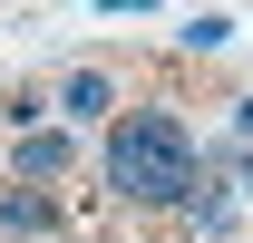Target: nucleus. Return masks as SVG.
Returning <instances> with one entry per match:
<instances>
[{
	"label": "nucleus",
	"mask_w": 253,
	"mask_h": 243,
	"mask_svg": "<svg viewBox=\"0 0 253 243\" xmlns=\"http://www.w3.org/2000/svg\"><path fill=\"white\" fill-rule=\"evenodd\" d=\"M68 165H78L68 126H30V136H10V185H49V195H59Z\"/></svg>",
	"instance_id": "nucleus-4"
},
{
	"label": "nucleus",
	"mask_w": 253,
	"mask_h": 243,
	"mask_svg": "<svg viewBox=\"0 0 253 243\" xmlns=\"http://www.w3.org/2000/svg\"><path fill=\"white\" fill-rule=\"evenodd\" d=\"M0 234L10 243H68V204L49 185H0Z\"/></svg>",
	"instance_id": "nucleus-3"
},
{
	"label": "nucleus",
	"mask_w": 253,
	"mask_h": 243,
	"mask_svg": "<svg viewBox=\"0 0 253 243\" xmlns=\"http://www.w3.org/2000/svg\"><path fill=\"white\" fill-rule=\"evenodd\" d=\"M68 243H78V234H68Z\"/></svg>",
	"instance_id": "nucleus-10"
},
{
	"label": "nucleus",
	"mask_w": 253,
	"mask_h": 243,
	"mask_svg": "<svg viewBox=\"0 0 253 243\" xmlns=\"http://www.w3.org/2000/svg\"><path fill=\"white\" fill-rule=\"evenodd\" d=\"M175 39H185V59H214V49H234V20H224V10H195Z\"/></svg>",
	"instance_id": "nucleus-7"
},
{
	"label": "nucleus",
	"mask_w": 253,
	"mask_h": 243,
	"mask_svg": "<svg viewBox=\"0 0 253 243\" xmlns=\"http://www.w3.org/2000/svg\"><path fill=\"white\" fill-rule=\"evenodd\" d=\"M234 204H244V195L205 175V185H195V195H185V224H195V234H205V243H224V234H234Z\"/></svg>",
	"instance_id": "nucleus-5"
},
{
	"label": "nucleus",
	"mask_w": 253,
	"mask_h": 243,
	"mask_svg": "<svg viewBox=\"0 0 253 243\" xmlns=\"http://www.w3.org/2000/svg\"><path fill=\"white\" fill-rule=\"evenodd\" d=\"M49 107H59V126H117L126 88H117V68H68L49 88Z\"/></svg>",
	"instance_id": "nucleus-2"
},
{
	"label": "nucleus",
	"mask_w": 253,
	"mask_h": 243,
	"mask_svg": "<svg viewBox=\"0 0 253 243\" xmlns=\"http://www.w3.org/2000/svg\"><path fill=\"white\" fill-rule=\"evenodd\" d=\"M234 136H244V146H253V97H234Z\"/></svg>",
	"instance_id": "nucleus-9"
},
{
	"label": "nucleus",
	"mask_w": 253,
	"mask_h": 243,
	"mask_svg": "<svg viewBox=\"0 0 253 243\" xmlns=\"http://www.w3.org/2000/svg\"><path fill=\"white\" fill-rule=\"evenodd\" d=\"M205 165H214L234 195H253V146H244V136H205Z\"/></svg>",
	"instance_id": "nucleus-6"
},
{
	"label": "nucleus",
	"mask_w": 253,
	"mask_h": 243,
	"mask_svg": "<svg viewBox=\"0 0 253 243\" xmlns=\"http://www.w3.org/2000/svg\"><path fill=\"white\" fill-rule=\"evenodd\" d=\"M97 20H156V0H88Z\"/></svg>",
	"instance_id": "nucleus-8"
},
{
	"label": "nucleus",
	"mask_w": 253,
	"mask_h": 243,
	"mask_svg": "<svg viewBox=\"0 0 253 243\" xmlns=\"http://www.w3.org/2000/svg\"><path fill=\"white\" fill-rule=\"evenodd\" d=\"M214 175L195 126L175 107H126L107 126V204L117 214H185V195Z\"/></svg>",
	"instance_id": "nucleus-1"
}]
</instances>
